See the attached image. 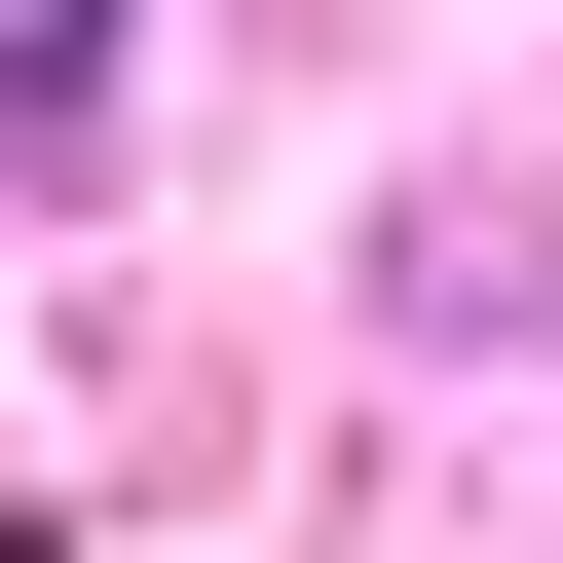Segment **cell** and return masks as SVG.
<instances>
[{"instance_id":"6da1fadb","label":"cell","mask_w":563,"mask_h":563,"mask_svg":"<svg viewBox=\"0 0 563 563\" xmlns=\"http://www.w3.org/2000/svg\"><path fill=\"white\" fill-rule=\"evenodd\" d=\"M113 113V0H0V151H76Z\"/></svg>"}]
</instances>
